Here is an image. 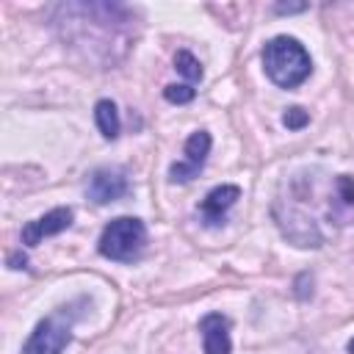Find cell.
<instances>
[{
  "label": "cell",
  "instance_id": "14",
  "mask_svg": "<svg viewBox=\"0 0 354 354\" xmlns=\"http://www.w3.org/2000/svg\"><path fill=\"white\" fill-rule=\"evenodd\" d=\"M196 174H199V169L191 166V163H185V160L169 166V177H171V183H188V180H194Z\"/></svg>",
  "mask_w": 354,
  "mask_h": 354
},
{
  "label": "cell",
  "instance_id": "16",
  "mask_svg": "<svg viewBox=\"0 0 354 354\" xmlns=\"http://www.w3.org/2000/svg\"><path fill=\"white\" fill-rule=\"evenodd\" d=\"M304 8H307L304 3H299V6H274L277 14H296V11H304Z\"/></svg>",
  "mask_w": 354,
  "mask_h": 354
},
{
  "label": "cell",
  "instance_id": "7",
  "mask_svg": "<svg viewBox=\"0 0 354 354\" xmlns=\"http://www.w3.org/2000/svg\"><path fill=\"white\" fill-rule=\"evenodd\" d=\"M241 199V188L238 185H216L213 191H207V196L202 199L199 210L210 224L224 221V213Z\"/></svg>",
  "mask_w": 354,
  "mask_h": 354
},
{
  "label": "cell",
  "instance_id": "4",
  "mask_svg": "<svg viewBox=\"0 0 354 354\" xmlns=\"http://www.w3.org/2000/svg\"><path fill=\"white\" fill-rule=\"evenodd\" d=\"M86 194L94 205H108V202H116L127 194V174L116 166H105V169H97L91 171L88 177V185H86Z\"/></svg>",
  "mask_w": 354,
  "mask_h": 354
},
{
  "label": "cell",
  "instance_id": "6",
  "mask_svg": "<svg viewBox=\"0 0 354 354\" xmlns=\"http://www.w3.org/2000/svg\"><path fill=\"white\" fill-rule=\"evenodd\" d=\"M199 332H202L205 354H230V351H232L230 321H227L221 313H207V315L199 321Z\"/></svg>",
  "mask_w": 354,
  "mask_h": 354
},
{
  "label": "cell",
  "instance_id": "10",
  "mask_svg": "<svg viewBox=\"0 0 354 354\" xmlns=\"http://www.w3.org/2000/svg\"><path fill=\"white\" fill-rule=\"evenodd\" d=\"M174 66H177V72L185 77V80H202V64L188 53V50H177V55H174Z\"/></svg>",
  "mask_w": 354,
  "mask_h": 354
},
{
  "label": "cell",
  "instance_id": "11",
  "mask_svg": "<svg viewBox=\"0 0 354 354\" xmlns=\"http://www.w3.org/2000/svg\"><path fill=\"white\" fill-rule=\"evenodd\" d=\"M163 97H166L169 102H174V105H185V102H191V100L196 97V91H194L188 83H171V86L163 88Z\"/></svg>",
  "mask_w": 354,
  "mask_h": 354
},
{
  "label": "cell",
  "instance_id": "15",
  "mask_svg": "<svg viewBox=\"0 0 354 354\" xmlns=\"http://www.w3.org/2000/svg\"><path fill=\"white\" fill-rule=\"evenodd\" d=\"M8 266L11 268H25L28 266V257L22 252H14V254H8Z\"/></svg>",
  "mask_w": 354,
  "mask_h": 354
},
{
  "label": "cell",
  "instance_id": "9",
  "mask_svg": "<svg viewBox=\"0 0 354 354\" xmlns=\"http://www.w3.org/2000/svg\"><path fill=\"white\" fill-rule=\"evenodd\" d=\"M210 144H213L210 133L196 130V133L185 141V163H191V166L202 169V163H205V160H207V155H210Z\"/></svg>",
  "mask_w": 354,
  "mask_h": 354
},
{
  "label": "cell",
  "instance_id": "2",
  "mask_svg": "<svg viewBox=\"0 0 354 354\" xmlns=\"http://www.w3.org/2000/svg\"><path fill=\"white\" fill-rule=\"evenodd\" d=\"M147 243V227L141 218L133 216H119L113 221L105 224L102 235H100V254L108 260H119V263H130L141 254Z\"/></svg>",
  "mask_w": 354,
  "mask_h": 354
},
{
  "label": "cell",
  "instance_id": "12",
  "mask_svg": "<svg viewBox=\"0 0 354 354\" xmlns=\"http://www.w3.org/2000/svg\"><path fill=\"white\" fill-rule=\"evenodd\" d=\"M335 191L346 207H354V177L351 174H337L335 177Z\"/></svg>",
  "mask_w": 354,
  "mask_h": 354
},
{
  "label": "cell",
  "instance_id": "13",
  "mask_svg": "<svg viewBox=\"0 0 354 354\" xmlns=\"http://www.w3.org/2000/svg\"><path fill=\"white\" fill-rule=\"evenodd\" d=\"M307 122H310V113H307L304 108H299V105H293V108H288V111L282 113V124H285L288 130H301Z\"/></svg>",
  "mask_w": 354,
  "mask_h": 354
},
{
  "label": "cell",
  "instance_id": "8",
  "mask_svg": "<svg viewBox=\"0 0 354 354\" xmlns=\"http://www.w3.org/2000/svg\"><path fill=\"white\" fill-rule=\"evenodd\" d=\"M94 119H97V127H100V133H102V138H116L119 136V111H116V105L111 102V100H97V105H94Z\"/></svg>",
  "mask_w": 354,
  "mask_h": 354
},
{
  "label": "cell",
  "instance_id": "5",
  "mask_svg": "<svg viewBox=\"0 0 354 354\" xmlns=\"http://www.w3.org/2000/svg\"><path fill=\"white\" fill-rule=\"evenodd\" d=\"M72 218H75L72 207H53L50 213L39 216V218H33V221H28V224L22 227V243H25V246H36V243H41L44 238L64 232V230L72 224Z\"/></svg>",
  "mask_w": 354,
  "mask_h": 354
},
{
  "label": "cell",
  "instance_id": "1",
  "mask_svg": "<svg viewBox=\"0 0 354 354\" xmlns=\"http://www.w3.org/2000/svg\"><path fill=\"white\" fill-rule=\"evenodd\" d=\"M263 69L279 88H296L313 72L310 53L293 36H274L263 47Z\"/></svg>",
  "mask_w": 354,
  "mask_h": 354
},
{
  "label": "cell",
  "instance_id": "17",
  "mask_svg": "<svg viewBox=\"0 0 354 354\" xmlns=\"http://www.w3.org/2000/svg\"><path fill=\"white\" fill-rule=\"evenodd\" d=\"M348 354H354V337L348 340Z\"/></svg>",
  "mask_w": 354,
  "mask_h": 354
},
{
  "label": "cell",
  "instance_id": "3",
  "mask_svg": "<svg viewBox=\"0 0 354 354\" xmlns=\"http://www.w3.org/2000/svg\"><path fill=\"white\" fill-rule=\"evenodd\" d=\"M69 340H72V315H66V307H61L36 324V329L22 346V354H61Z\"/></svg>",
  "mask_w": 354,
  "mask_h": 354
}]
</instances>
